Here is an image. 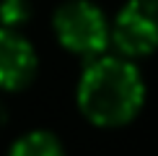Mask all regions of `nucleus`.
Here are the masks:
<instances>
[{"mask_svg":"<svg viewBox=\"0 0 158 156\" xmlns=\"http://www.w3.org/2000/svg\"><path fill=\"white\" fill-rule=\"evenodd\" d=\"M5 120H8V112H5V107H3V102H0V128L5 125Z\"/></svg>","mask_w":158,"mask_h":156,"instance_id":"7","label":"nucleus"},{"mask_svg":"<svg viewBox=\"0 0 158 156\" xmlns=\"http://www.w3.org/2000/svg\"><path fill=\"white\" fill-rule=\"evenodd\" d=\"M8 156H65L62 143L47 130H31L13 143Z\"/></svg>","mask_w":158,"mask_h":156,"instance_id":"5","label":"nucleus"},{"mask_svg":"<svg viewBox=\"0 0 158 156\" xmlns=\"http://www.w3.org/2000/svg\"><path fill=\"white\" fill-rule=\"evenodd\" d=\"M55 34L60 44L73 55L96 57L109 47L111 29L101 8L88 0H68L55 11Z\"/></svg>","mask_w":158,"mask_h":156,"instance_id":"2","label":"nucleus"},{"mask_svg":"<svg viewBox=\"0 0 158 156\" xmlns=\"http://www.w3.org/2000/svg\"><path fill=\"white\" fill-rule=\"evenodd\" d=\"M31 16L29 0H0V26L8 29H21Z\"/></svg>","mask_w":158,"mask_h":156,"instance_id":"6","label":"nucleus"},{"mask_svg":"<svg viewBox=\"0 0 158 156\" xmlns=\"http://www.w3.org/2000/svg\"><path fill=\"white\" fill-rule=\"evenodd\" d=\"M36 76V52L18 29L0 26V89L21 91Z\"/></svg>","mask_w":158,"mask_h":156,"instance_id":"4","label":"nucleus"},{"mask_svg":"<svg viewBox=\"0 0 158 156\" xmlns=\"http://www.w3.org/2000/svg\"><path fill=\"white\" fill-rule=\"evenodd\" d=\"M111 42L124 57H145L158 50V0H130L117 13Z\"/></svg>","mask_w":158,"mask_h":156,"instance_id":"3","label":"nucleus"},{"mask_svg":"<svg viewBox=\"0 0 158 156\" xmlns=\"http://www.w3.org/2000/svg\"><path fill=\"white\" fill-rule=\"evenodd\" d=\"M145 102L140 70L127 57L96 55L83 68L78 81V104L85 120L98 128L127 125Z\"/></svg>","mask_w":158,"mask_h":156,"instance_id":"1","label":"nucleus"}]
</instances>
